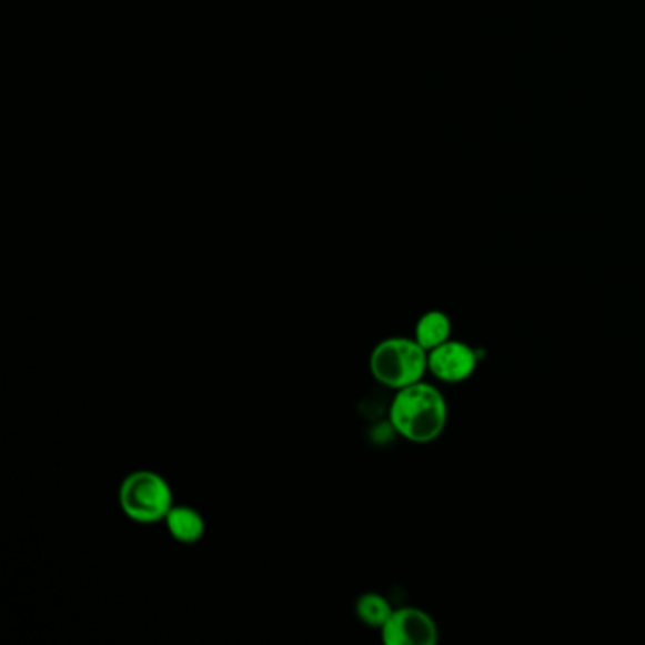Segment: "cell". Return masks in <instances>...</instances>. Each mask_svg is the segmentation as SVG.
<instances>
[{
	"instance_id": "obj_7",
	"label": "cell",
	"mask_w": 645,
	"mask_h": 645,
	"mask_svg": "<svg viewBox=\"0 0 645 645\" xmlns=\"http://www.w3.org/2000/svg\"><path fill=\"white\" fill-rule=\"evenodd\" d=\"M453 332V324L451 319L443 311H429L422 314L415 326L416 343L424 349V351H434L435 346L443 345L445 341L451 339Z\"/></svg>"
},
{
	"instance_id": "obj_1",
	"label": "cell",
	"mask_w": 645,
	"mask_h": 645,
	"mask_svg": "<svg viewBox=\"0 0 645 645\" xmlns=\"http://www.w3.org/2000/svg\"><path fill=\"white\" fill-rule=\"evenodd\" d=\"M389 419L392 429L403 440L419 445L432 443L447 429V400L434 384L421 381L396 390V396L390 403Z\"/></svg>"
},
{
	"instance_id": "obj_8",
	"label": "cell",
	"mask_w": 645,
	"mask_h": 645,
	"mask_svg": "<svg viewBox=\"0 0 645 645\" xmlns=\"http://www.w3.org/2000/svg\"><path fill=\"white\" fill-rule=\"evenodd\" d=\"M356 615L362 623L373 628H383L384 623L390 619L392 615V606L390 602L384 598L383 594L365 593L356 601Z\"/></svg>"
},
{
	"instance_id": "obj_2",
	"label": "cell",
	"mask_w": 645,
	"mask_h": 645,
	"mask_svg": "<svg viewBox=\"0 0 645 645\" xmlns=\"http://www.w3.org/2000/svg\"><path fill=\"white\" fill-rule=\"evenodd\" d=\"M370 371L386 389H405L421 383L429 371V351H424L415 337L384 339L371 351Z\"/></svg>"
},
{
	"instance_id": "obj_5",
	"label": "cell",
	"mask_w": 645,
	"mask_h": 645,
	"mask_svg": "<svg viewBox=\"0 0 645 645\" xmlns=\"http://www.w3.org/2000/svg\"><path fill=\"white\" fill-rule=\"evenodd\" d=\"M480 365V354L473 346L449 339L429 352V371L441 383H464Z\"/></svg>"
},
{
	"instance_id": "obj_3",
	"label": "cell",
	"mask_w": 645,
	"mask_h": 645,
	"mask_svg": "<svg viewBox=\"0 0 645 645\" xmlns=\"http://www.w3.org/2000/svg\"><path fill=\"white\" fill-rule=\"evenodd\" d=\"M118 502L122 512L134 523H160L173 510V488L160 473L139 470L129 473L122 481Z\"/></svg>"
},
{
	"instance_id": "obj_6",
	"label": "cell",
	"mask_w": 645,
	"mask_h": 645,
	"mask_svg": "<svg viewBox=\"0 0 645 645\" xmlns=\"http://www.w3.org/2000/svg\"><path fill=\"white\" fill-rule=\"evenodd\" d=\"M165 524L174 542L182 545H193L205 536V518L190 505H173V510L167 513Z\"/></svg>"
},
{
	"instance_id": "obj_4",
	"label": "cell",
	"mask_w": 645,
	"mask_h": 645,
	"mask_svg": "<svg viewBox=\"0 0 645 645\" xmlns=\"http://www.w3.org/2000/svg\"><path fill=\"white\" fill-rule=\"evenodd\" d=\"M381 634L386 645H435L440 638L435 621L419 607L394 609Z\"/></svg>"
}]
</instances>
